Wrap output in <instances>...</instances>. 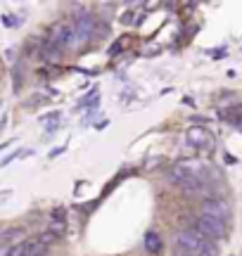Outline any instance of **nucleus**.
I'll return each instance as SVG.
<instances>
[{"label":"nucleus","instance_id":"nucleus-1","mask_svg":"<svg viewBox=\"0 0 242 256\" xmlns=\"http://www.w3.org/2000/svg\"><path fill=\"white\" fill-rule=\"evenodd\" d=\"M195 228L204 235L209 242H218V240H224L226 238V223L224 220H218V218H212V216H204V214H200V218H197L195 223Z\"/></svg>","mask_w":242,"mask_h":256},{"label":"nucleus","instance_id":"nucleus-2","mask_svg":"<svg viewBox=\"0 0 242 256\" xmlns=\"http://www.w3.org/2000/svg\"><path fill=\"white\" fill-rule=\"evenodd\" d=\"M72 26H74L76 36H78L81 43H88V40H93L95 38V17L88 12V10H81L78 14H74Z\"/></svg>","mask_w":242,"mask_h":256},{"label":"nucleus","instance_id":"nucleus-3","mask_svg":"<svg viewBox=\"0 0 242 256\" xmlns=\"http://www.w3.org/2000/svg\"><path fill=\"white\" fill-rule=\"evenodd\" d=\"M202 214L204 216H212V218H218V220H228L230 218V206L226 204L224 200H214V197H206L202 202Z\"/></svg>","mask_w":242,"mask_h":256},{"label":"nucleus","instance_id":"nucleus-4","mask_svg":"<svg viewBox=\"0 0 242 256\" xmlns=\"http://www.w3.org/2000/svg\"><path fill=\"white\" fill-rule=\"evenodd\" d=\"M50 40H55L60 48H76L78 43H81L72 24H60V26H55L52 28V38H50Z\"/></svg>","mask_w":242,"mask_h":256},{"label":"nucleus","instance_id":"nucleus-5","mask_svg":"<svg viewBox=\"0 0 242 256\" xmlns=\"http://www.w3.org/2000/svg\"><path fill=\"white\" fill-rule=\"evenodd\" d=\"M186 140H188V145H192V147H212V136L200 126L190 128L186 133Z\"/></svg>","mask_w":242,"mask_h":256},{"label":"nucleus","instance_id":"nucleus-6","mask_svg":"<svg viewBox=\"0 0 242 256\" xmlns=\"http://www.w3.org/2000/svg\"><path fill=\"white\" fill-rule=\"evenodd\" d=\"M62 52H64V50L57 46L55 40H48L46 46L40 48V57H43L48 64H60L62 62Z\"/></svg>","mask_w":242,"mask_h":256},{"label":"nucleus","instance_id":"nucleus-7","mask_svg":"<svg viewBox=\"0 0 242 256\" xmlns=\"http://www.w3.org/2000/svg\"><path fill=\"white\" fill-rule=\"evenodd\" d=\"M142 247H145V252L152 256H159L162 252H164V242H162V238H159L154 230H150L148 235H145V240H142Z\"/></svg>","mask_w":242,"mask_h":256},{"label":"nucleus","instance_id":"nucleus-8","mask_svg":"<svg viewBox=\"0 0 242 256\" xmlns=\"http://www.w3.org/2000/svg\"><path fill=\"white\" fill-rule=\"evenodd\" d=\"M34 240H24V242L14 244V247L8 252V256H28V252H31V247H34Z\"/></svg>","mask_w":242,"mask_h":256},{"label":"nucleus","instance_id":"nucleus-9","mask_svg":"<svg viewBox=\"0 0 242 256\" xmlns=\"http://www.w3.org/2000/svg\"><path fill=\"white\" fill-rule=\"evenodd\" d=\"M202 188H204V183H202L200 178H190V180H188V183L183 185L180 190H183V192H200Z\"/></svg>","mask_w":242,"mask_h":256},{"label":"nucleus","instance_id":"nucleus-10","mask_svg":"<svg viewBox=\"0 0 242 256\" xmlns=\"http://www.w3.org/2000/svg\"><path fill=\"white\" fill-rule=\"evenodd\" d=\"M31 154V152H12V154L10 156H5V159H2V162H0V166H8V164H12V162H14V159H19V156H28Z\"/></svg>","mask_w":242,"mask_h":256},{"label":"nucleus","instance_id":"nucleus-11","mask_svg":"<svg viewBox=\"0 0 242 256\" xmlns=\"http://www.w3.org/2000/svg\"><path fill=\"white\" fill-rule=\"evenodd\" d=\"M126 40H128V38H126V36H121L119 40H116V43H114V46L110 48V55H119V52H121V48L126 46Z\"/></svg>","mask_w":242,"mask_h":256},{"label":"nucleus","instance_id":"nucleus-12","mask_svg":"<svg viewBox=\"0 0 242 256\" xmlns=\"http://www.w3.org/2000/svg\"><path fill=\"white\" fill-rule=\"evenodd\" d=\"M55 240H57V235H52V232H43V235L38 238V242H40V244H46V247H50Z\"/></svg>","mask_w":242,"mask_h":256},{"label":"nucleus","instance_id":"nucleus-13","mask_svg":"<svg viewBox=\"0 0 242 256\" xmlns=\"http://www.w3.org/2000/svg\"><path fill=\"white\" fill-rule=\"evenodd\" d=\"M60 119V112H50V114H43V116H40V121H57Z\"/></svg>","mask_w":242,"mask_h":256},{"label":"nucleus","instance_id":"nucleus-14","mask_svg":"<svg viewBox=\"0 0 242 256\" xmlns=\"http://www.w3.org/2000/svg\"><path fill=\"white\" fill-rule=\"evenodd\" d=\"M5 126H8V114H2V116H0V133L5 130Z\"/></svg>","mask_w":242,"mask_h":256},{"label":"nucleus","instance_id":"nucleus-15","mask_svg":"<svg viewBox=\"0 0 242 256\" xmlns=\"http://www.w3.org/2000/svg\"><path fill=\"white\" fill-rule=\"evenodd\" d=\"M10 145H12V140H10V142H0V152H2V150H8Z\"/></svg>","mask_w":242,"mask_h":256},{"label":"nucleus","instance_id":"nucleus-16","mask_svg":"<svg viewBox=\"0 0 242 256\" xmlns=\"http://www.w3.org/2000/svg\"><path fill=\"white\" fill-rule=\"evenodd\" d=\"M235 128H238V130H240V133H242V119H238V121H235Z\"/></svg>","mask_w":242,"mask_h":256}]
</instances>
